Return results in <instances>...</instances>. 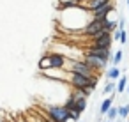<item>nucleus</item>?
Segmentation results:
<instances>
[{
	"label": "nucleus",
	"mask_w": 129,
	"mask_h": 122,
	"mask_svg": "<svg viewBox=\"0 0 129 122\" xmlns=\"http://www.w3.org/2000/svg\"><path fill=\"white\" fill-rule=\"evenodd\" d=\"M97 80L99 78H85V76H80L76 73H67V81L66 85H69L71 88H76V90H81V88H90L92 92L95 90L97 87Z\"/></svg>",
	"instance_id": "1"
},
{
	"label": "nucleus",
	"mask_w": 129,
	"mask_h": 122,
	"mask_svg": "<svg viewBox=\"0 0 129 122\" xmlns=\"http://www.w3.org/2000/svg\"><path fill=\"white\" fill-rule=\"evenodd\" d=\"M103 32H106V18L104 20H90L85 25V28L81 30V34L87 36V37H90V39L95 37V36H99V34H103Z\"/></svg>",
	"instance_id": "2"
},
{
	"label": "nucleus",
	"mask_w": 129,
	"mask_h": 122,
	"mask_svg": "<svg viewBox=\"0 0 129 122\" xmlns=\"http://www.w3.org/2000/svg\"><path fill=\"white\" fill-rule=\"evenodd\" d=\"M48 117L55 122H69V113L64 106H58V104H51L48 106Z\"/></svg>",
	"instance_id": "3"
},
{
	"label": "nucleus",
	"mask_w": 129,
	"mask_h": 122,
	"mask_svg": "<svg viewBox=\"0 0 129 122\" xmlns=\"http://www.w3.org/2000/svg\"><path fill=\"white\" fill-rule=\"evenodd\" d=\"M111 43H113V36L108 34V32H103V34L92 37L90 46H94V48H108V50H111Z\"/></svg>",
	"instance_id": "4"
},
{
	"label": "nucleus",
	"mask_w": 129,
	"mask_h": 122,
	"mask_svg": "<svg viewBox=\"0 0 129 122\" xmlns=\"http://www.w3.org/2000/svg\"><path fill=\"white\" fill-rule=\"evenodd\" d=\"M85 55L95 57V58L104 60V62H110L111 60V50H108V48H94V46H88L85 50Z\"/></svg>",
	"instance_id": "5"
},
{
	"label": "nucleus",
	"mask_w": 129,
	"mask_h": 122,
	"mask_svg": "<svg viewBox=\"0 0 129 122\" xmlns=\"http://www.w3.org/2000/svg\"><path fill=\"white\" fill-rule=\"evenodd\" d=\"M83 62H85V64H87L95 74H101V71H106V66H108V62L99 60V58L90 57V55H83Z\"/></svg>",
	"instance_id": "6"
},
{
	"label": "nucleus",
	"mask_w": 129,
	"mask_h": 122,
	"mask_svg": "<svg viewBox=\"0 0 129 122\" xmlns=\"http://www.w3.org/2000/svg\"><path fill=\"white\" fill-rule=\"evenodd\" d=\"M113 11H115V4H108V6L99 7V9H95V11L88 13V14H90V20H104V18H108V14L113 13Z\"/></svg>",
	"instance_id": "7"
},
{
	"label": "nucleus",
	"mask_w": 129,
	"mask_h": 122,
	"mask_svg": "<svg viewBox=\"0 0 129 122\" xmlns=\"http://www.w3.org/2000/svg\"><path fill=\"white\" fill-rule=\"evenodd\" d=\"M48 58H50L51 69H64L66 67V62H67L66 55H62V53H48Z\"/></svg>",
	"instance_id": "8"
},
{
	"label": "nucleus",
	"mask_w": 129,
	"mask_h": 122,
	"mask_svg": "<svg viewBox=\"0 0 129 122\" xmlns=\"http://www.w3.org/2000/svg\"><path fill=\"white\" fill-rule=\"evenodd\" d=\"M115 96H118V94L115 92V94H111V96H108V97L103 99V103L99 104V113H101V115H106L108 110L113 106V99H115Z\"/></svg>",
	"instance_id": "9"
},
{
	"label": "nucleus",
	"mask_w": 129,
	"mask_h": 122,
	"mask_svg": "<svg viewBox=\"0 0 129 122\" xmlns=\"http://www.w3.org/2000/svg\"><path fill=\"white\" fill-rule=\"evenodd\" d=\"M122 76V69L120 67H110V69H106V80L108 81H118V78Z\"/></svg>",
	"instance_id": "10"
},
{
	"label": "nucleus",
	"mask_w": 129,
	"mask_h": 122,
	"mask_svg": "<svg viewBox=\"0 0 129 122\" xmlns=\"http://www.w3.org/2000/svg\"><path fill=\"white\" fill-rule=\"evenodd\" d=\"M125 87H127V76L125 74H122L120 78H118V81H117V94H122V92H125Z\"/></svg>",
	"instance_id": "11"
},
{
	"label": "nucleus",
	"mask_w": 129,
	"mask_h": 122,
	"mask_svg": "<svg viewBox=\"0 0 129 122\" xmlns=\"http://www.w3.org/2000/svg\"><path fill=\"white\" fill-rule=\"evenodd\" d=\"M39 69L44 73V71H48V69H51V64H50V58H48V53L44 55V57H41V60H39Z\"/></svg>",
	"instance_id": "12"
},
{
	"label": "nucleus",
	"mask_w": 129,
	"mask_h": 122,
	"mask_svg": "<svg viewBox=\"0 0 129 122\" xmlns=\"http://www.w3.org/2000/svg\"><path fill=\"white\" fill-rule=\"evenodd\" d=\"M117 90V81H106V85L103 87V94L108 96V94H115Z\"/></svg>",
	"instance_id": "13"
},
{
	"label": "nucleus",
	"mask_w": 129,
	"mask_h": 122,
	"mask_svg": "<svg viewBox=\"0 0 129 122\" xmlns=\"http://www.w3.org/2000/svg\"><path fill=\"white\" fill-rule=\"evenodd\" d=\"M118 118V106H111L110 110H108V113H106V120H110V122H113V120H117Z\"/></svg>",
	"instance_id": "14"
},
{
	"label": "nucleus",
	"mask_w": 129,
	"mask_h": 122,
	"mask_svg": "<svg viewBox=\"0 0 129 122\" xmlns=\"http://www.w3.org/2000/svg\"><path fill=\"white\" fill-rule=\"evenodd\" d=\"M122 57H124V51H122V50H117V51L111 55V64H113L115 67H118V64L122 62Z\"/></svg>",
	"instance_id": "15"
},
{
	"label": "nucleus",
	"mask_w": 129,
	"mask_h": 122,
	"mask_svg": "<svg viewBox=\"0 0 129 122\" xmlns=\"http://www.w3.org/2000/svg\"><path fill=\"white\" fill-rule=\"evenodd\" d=\"M118 118H129V104H120L118 106Z\"/></svg>",
	"instance_id": "16"
},
{
	"label": "nucleus",
	"mask_w": 129,
	"mask_h": 122,
	"mask_svg": "<svg viewBox=\"0 0 129 122\" xmlns=\"http://www.w3.org/2000/svg\"><path fill=\"white\" fill-rule=\"evenodd\" d=\"M67 113H69V120H73V122H80L81 113H78L76 110H67Z\"/></svg>",
	"instance_id": "17"
},
{
	"label": "nucleus",
	"mask_w": 129,
	"mask_h": 122,
	"mask_svg": "<svg viewBox=\"0 0 129 122\" xmlns=\"http://www.w3.org/2000/svg\"><path fill=\"white\" fill-rule=\"evenodd\" d=\"M111 36H113V41H120V37H122V30H115Z\"/></svg>",
	"instance_id": "18"
},
{
	"label": "nucleus",
	"mask_w": 129,
	"mask_h": 122,
	"mask_svg": "<svg viewBox=\"0 0 129 122\" xmlns=\"http://www.w3.org/2000/svg\"><path fill=\"white\" fill-rule=\"evenodd\" d=\"M120 43H122V44H125V43H127V32H125V30L122 32V37H120Z\"/></svg>",
	"instance_id": "19"
},
{
	"label": "nucleus",
	"mask_w": 129,
	"mask_h": 122,
	"mask_svg": "<svg viewBox=\"0 0 129 122\" xmlns=\"http://www.w3.org/2000/svg\"><path fill=\"white\" fill-rule=\"evenodd\" d=\"M125 92H127V96H129V81H127V87H125Z\"/></svg>",
	"instance_id": "20"
},
{
	"label": "nucleus",
	"mask_w": 129,
	"mask_h": 122,
	"mask_svg": "<svg viewBox=\"0 0 129 122\" xmlns=\"http://www.w3.org/2000/svg\"><path fill=\"white\" fill-rule=\"evenodd\" d=\"M113 122H120V118H117V120H113Z\"/></svg>",
	"instance_id": "21"
},
{
	"label": "nucleus",
	"mask_w": 129,
	"mask_h": 122,
	"mask_svg": "<svg viewBox=\"0 0 129 122\" xmlns=\"http://www.w3.org/2000/svg\"><path fill=\"white\" fill-rule=\"evenodd\" d=\"M125 2H127V7H129V0H125Z\"/></svg>",
	"instance_id": "22"
},
{
	"label": "nucleus",
	"mask_w": 129,
	"mask_h": 122,
	"mask_svg": "<svg viewBox=\"0 0 129 122\" xmlns=\"http://www.w3.org/2000/svg\"><path fill=\"white\" fill-rule=\"evenodd\" d=\"M104 122H110V120H104Z\"/></svg>",
	"instance_id": "23"
},
{
	"label": "nucleus",
	"mask_w": 129,
	"mask_h": 122,
	"mask_svg": "<svg viewBox=\"0 0 129 122\" xmlns=\"http://www.w3.org/2000/svg\"><path fill=\"white\" fill-rule=\"evenodd\" d=\"M127 122H129V118H127Z\"/></svg>",
	"instance_id": "24"
},
{
	"label": "nucleus",
	"mask_w": 129,
	"mask_h": 122,
	"mask_svg": "<svg viewBox=\"0 0 129 122\" xmlns=\"http://www.w3.org/2000/svg\"><path fill=\"white\" fill-rule=\"evenodd\" d=\"M80 122H81V120H80Z\"/></svg>",
	"instance_id": "25"
}]
</instances>
